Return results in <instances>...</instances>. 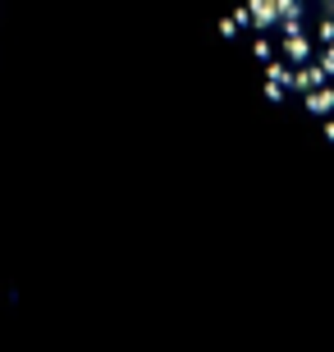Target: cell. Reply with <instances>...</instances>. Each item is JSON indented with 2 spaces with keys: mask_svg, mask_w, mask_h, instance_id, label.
<instances>
[{
  "mask_svg": "<svg viewBox=\"0 0 334 352\" xmlns=\"http://www.w3.org/2000/svg\"><path fill=\"white\" fill-rule=\"evenodd\" d=\"M270 28L298 46L311 74L334 82V0H252Z\"/></svg>",
  "mask_w": 334,
  "mask_h": 352,
  "instance_id": "6da1fadb",
  "label": "cell"
}]
</instances>
